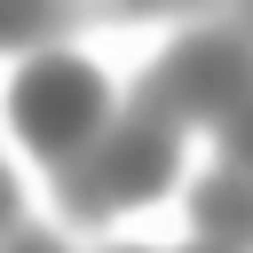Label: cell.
<instances>
[{
  "label": "cell",
  "instance_id": "6da1fadb",
  "mask_svg": "<svg viewBox=\"0 0 253 253\" xmlns=\"http://www.w3.org/2000/svg\"><path fill=\"white\" fill-rule=\"evenodd\" d=\"M95 119H103V79H95L79 55H40V63L16 79V126H24L40 150H71Z\"/></svg>",
  "mask_w": 253,
  "mask_h": 253
},
{
  "label": "cell",
  "instance_id": "7a4b0ae2",
  "mask_svg": "<svg viewBox=\"0 0 253 253\" xmlns=\"http://www.w3.org/2000/svg\"><path fill=\"white\" fill-rule=\"evenodd\" d=\"M174 103H190V111H245V87H253V55L237 47V40H182L174 55H166V79H158Z\"/></svg>",
  "mask_w": 253,
  "mask_h": 253
},
{
  "label": "cell",
  "instance_id": "8992f818",
  "mask_svg": "<svg viewBox=\"0 0 253 253\" xmlns=\"http://www.w3.org/2000/svg\"><path fill=\"white\" fill-rule=\"evenodd\" d=\"M198 253H229V245H198Z\"/></svg>",
  "mask_w": 253,
  "mask_h": 253
},
{
  "label": "cell",
  "instance_id": "277c9868",
  "mask_svg": "<svg viewBox=\"0 0 253 253\" xmlns=\"http://www.w3.org/2000/svg\"><path fill=\"white\" fill-rule=\"evenodd\" d=\"M198 221L221 229V237H253V190H245L237 174H213V182L198 190Z\"/></svg>",
  "mask_w": 253,
  "mask_h": 253
},
{
  "label": "cell",
  "instance_id": "5b68a950",
  "mask_svg": "<svg viewBox=\"0 0 253 253\" xmlns=\"http://www.w3.org/2000/svg\"><path fill=\"white\" fill-rule=\"evenodd\" d=\"M229 142H237V158H253V103L237 111V126H229Z\"/></svg>",
  "mask_w": 253,
  "mask_h": 253
},
{
  "label": "cell",
  "instance_id": "3957f363",
  "mask_svg": "<svg viewBox=\"0 0 253 253\" xmlns=\"http://www.w3.org/2000/svg\"><path fill=\"white\" fill-rule=\"evenodd\" d=\"M166 174H174L166 126H126L111 142V158H103V190L111 198H150V190H166Z\"/></svg>",
  "mask_w": 253,
  "mask_h": 253
}]
</instances>
